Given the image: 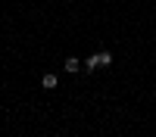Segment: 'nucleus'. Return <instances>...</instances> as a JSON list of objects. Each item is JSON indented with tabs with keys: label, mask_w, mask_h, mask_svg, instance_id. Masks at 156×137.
<instances>
[{
	"label": "nucleus",
	"mask_w": 156,
	"mask_h": 137,
	"mask_svg": "<svg viewBox=\"0 0 156 137\" xmlns=\"http://www.w3.org/2000/svg\"><path fill=\"white\" fill-rule=\"evenodd\" d=\"M41 84L47 87V91H53V87H56V75H53V72H47L44 78H41Z\"/></svg>",
	"instance_id": "nucleus-1"
},
{
	"label": "nucleus",
	"mask_w": 156,
	"mask_h": 137,
	"mask_svg": "<svg viewBox=\"0 0 156 137\" xmlns=\"http://www.w3.org/2000/svg\"><path fill=\"white\" fill-rule=\"evenodd\" d=\"M78 69H81V59H78V56H69V59H66V72H78Z\"/></svg>",
	"instance_id": "nucleus-2"
},
{
	"label": "nucleus",
	"mask_w": 156,
	"mask_h": 137,
	"mask_svg": "<svg viewBox=\"0 0 156 137\" xmlns=\"http://www.w3.org/2000/svg\"><path fill=\"white\" fill-rule=\"evenodd\" d=\"M97 59H100V66H112V53H106V50H100Z\"/></svg>",
	"instance_id": "nucleus-3"
},
{
	"label": "nucleus",
	"mask_w": 156,
	"mask_h": 137,
	"mask_svg": "<svg viewBox=\"0 0 156 137\" xmlns=\"http://www.w3.org/2000/svg\"><path fill=\"white\" fill-rule=\"evenodd\" d=\"M97 66H100V59H97V53H94V56H87V59H84V69H87V72H94Z\"/></svg>",
	"instance_id": "nucleus-4"
}]
</instances>
